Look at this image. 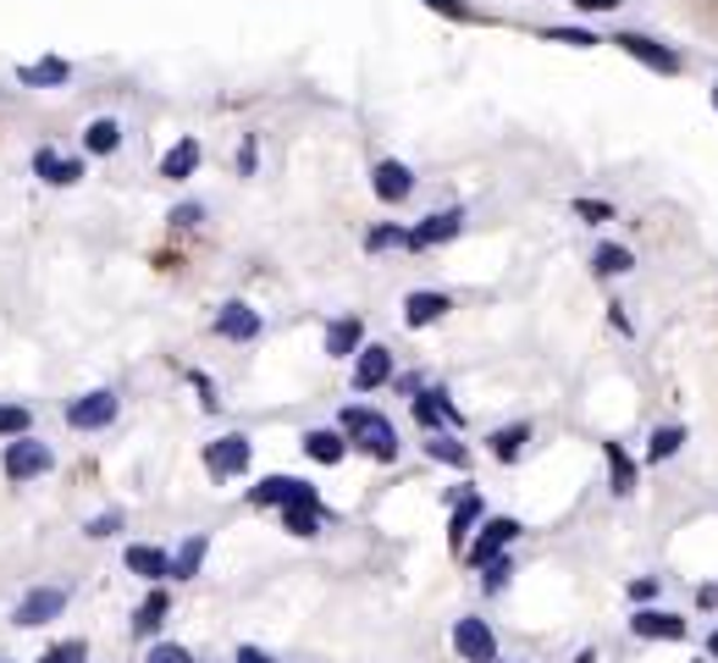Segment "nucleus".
<instances>
[{
  "mask_svg": "<svg viewBox=\"0 0 718 663\" xmlns=\"http://www.w3.org/2000/svg\"><path fill=\"white\" fill-rule=\"evenodd\" d=\"M337 432L348 437V448H360V454H371V459H382V465L399 459V426H393L387 415H376L371 404H348V409L337 415Z\"/></svg>",
  "mask_w": 718,
  "mask_h": 663,
  "instance_id": "obj_1",
  "label": "nucleus"
},
{
  "mask_svg": "<svg viewBox=\"0 0 718 663\" xmlns=\"http://www.w3.org/2000/svg\"><path fill=\"white\" fill-rule=\"evenodd\" d=\"M50 465H56V454H50V443H39L33 432H28V437H11V443H6V454H0V471H6V482H11V487L39 482Z\"/></svg>",
  "mask_w": 718,
  "mask_h": 663,
  "instance_id": "obj_2",
  "label": "nucleus"
},
{
  "mask_svg": "<svg viewBox=\"0 0 718 663\" xmlns=\"http://www.w3.org/2000/svg\"><path fill=\"white\" fill-rule=\"evenodd\" d=\"M608 44H619L630 61H641V67H652V72H663V78H675L686 61H680V50L675 44H663V39H652V33H630V28H619Z\"/></svg>",
  "mask_w": 718,
  "mask_h": 663,
  "instance_id": "obj_3",
  "label": "nucleus"
},
{
  "mask_svg": "<svg viewBox=\"0 0 718 663\" xmlns=\"http://www.w3.org/2000/svg\"><path fill=\"white\" fill-rule=\"evenodd\" d=\"M509 542H520V519L492 514V519H481V525H475V536H470V547H464V564H470V570H481V564L503 558V547H509Z\"/></svg>",
  "mask_w": 718,
  "mask_h": 663,
  "instance_id": "obj_4",
  "label": "nucleus"
},
{
  "mask_svg": "<svg viewBox=\"0 0 718 663\" xmlns=\"http://www.w3.org/2000/svg\"><path fill=\"white\" fill-rule=\"evenodd\" d=\"M117 415H122V398H117L111 387L78 393V398L67 404V426H72V432H106V426H111Z\"/></svg>",
  "mask_w": 718,
  "mask_h": 663,
  "instance_id": "obj_5",
  "label": "nucleus"
},
{
  "mask_svg": "<svg viewBox=\"0 0 718 663\" xmlns=\"http://www.w3.org/2000/svg\"><path fill=\"white\" fill-rule=\"evenodd\" d=\"M61 608H67V586H28L22 603L11 608V625L17 631H39V625L61 620Z\"/></svg>",
  "mask_w": 718,
  "mask_h": 663,
  "instance_id": "obj_6",
  "label": "nucleus"
},
{
  "mask_svg": "<svg viewBox=\"0 0 718 663\" xmlns=\"http://www.w3.org/2000/svg\"><path fill=\"white\" fill-rule=\"evenodd\" d=\"M249 437L244 432H227V437H216V443H205V471H210V482H233V476H244L249 471Z\"/></svg>",
  "mask_w": 718,
  "mask_h": 663,
  "instance_id": "obj_7",
  "label": "nucleus"
},
{
  "mask_svg": "<svg viewBox=\"0 0 718 663\" xmlns=\"http://www.w3.org/2000/svg\"><path fill=\"white\" fill-rule=\"evenodd\" d=\"M453 653L464 663H498V636H492V625L475 620V614L453 620Z\"/></svg>",
  "mask_w": 718,
  "mask_h": 663,
  "instance_id": "obj_8",
  "label": "nucleus"
},
{
  "mask_svg": "<svg viewBox=\"0 0 718 663\" xmlns=\"http://www.w3.org/2000/svg\"><path fill=\"white\" fill-rule=\"evenodd\" d=\"M249 503L255 508H293V503H321V493L298 476H266L260 487H249Z\"/></svg>",
  "mask_w": 718,
  "mask_h": 663,
  "instance_id": "obj_9",
  "label": "nucleus"
},
{
  "mask_svg": "<svg viewBox=\"0 0 718 663\" xmlns=\"http://www.w3.org/2000/svg\"><path fill=\"white\" fill-rule=\"evenodd\" d=\"M260 332H266V316L255 305H244V299H227L216 310V337H227V343H255Z\"/></svg>",
  "mask_w": 718,
  "mask_h": 663,
  "instance_id": "obj_10",
  "label": "nucleus"
},
{
  "mask_svg": "<svg viewBox=\"0 0 718 663\" xmlns=\"http://www.w3.org/2000/svg\"><path fill=\"white\" fill-rule=\"evenodd\" d=\"M481 519H486V503H481V493H470V487H464V493H453V514H447V547H453V553H464Z\"/></svg>",
  "mask_w": 718,
  "mask_h": 663,
  "instance_id": "obj_11",
  "label": "nucleus"
},
{
  "mask_svg": "<svg viewBox=\"0 0 718 663\" xmlns=\"http://www.w3.org/2000/svg\"><path fill=\"white\" fill-rule=\"evenodd\" d=\"M387 382H393V348L365 343V348L354 354V393H376V387H387Z\"/></svg>",
  "mask_w": 718,
  "mask_h": 663,
  "instance_id": "obj_12",
  "label": "nucleus"
},
{
  "mask_svg": "<svg viewBox=\"0 0 718 663\" xmlns=\"http://www.w3.org/2000/svg\"><path fill=\"white\" fill-rule=\"evenodd\" d=\"M371 194H376L382 205H404V199L415 194V171L404 161H376L371 166Z\"/></svg>",
  "mask_w": 718,
  "mask_h": 663,
  "instance_id": "obj_13",
  "label": "nucleus"
},
{
  "mask_svg": "<svg viewBox=\"0 0 718 663\" xmlns=\"http://www.w3.org/2000/svg\"><path fill=\"white\" fill-rule=\"evenodd\" d=\"M464 232V210L453 205V210H436L426 216L421 227H410V249H436V244H453Z\"/></svg>",
  "mask_w": 718,
  "mask_h": 663,
  "instance_id": "obj_14",
  "label": "nucleus"
},
{
  "mask_svg": "<svg viewBox=\"0 0 718 663\" xmlns=\"http://www.w3.org/2000/svg\"><path fill=\"white\" fill-rule=\"evenodd\" d=\"M415 420H421L426 432H442V426H464V415L453 409L447 387H421V393H415Z\"/></svg>",
  "mask_w": 718,
  "mask_h": 663,
  "instance_id": "obj_15",
  "label": "nucleus"
},
{
  "mask_svg": "<svg viewBox=\"0 0 718 663\" xmlns=\"http://www.w3.org/2000/svg\"><path fill=\"white\" fill-rule=\"evenodd\" d=\"M630 631H636L641 642H686V620L669 614V608H636Z\"/></svg>",
  "mask_w": 718,
  "mask_h": 663,
  "instance_id": "obj_16",
  "label": "nucleus"
},
{
  "mask_svg": "<svg viewBox=\"0 0 718 663\" xmlns=\"http://www.w3.org/2000/svg\"><path fill=\"white\" fill-rule=\"evenodd\" d=\"M360 348H365V316L326 321V359H354Z\"/></svg>",
  "mask_w": 718,
  "mask_h": 663,
  "instance_id": "obj_17",
  "label": "nucleus"
},
{
  "mask_svg": "<svg viewBox=\"0 0 718 663\" xmlns=\"http://www.w3.org/2000/svg\"><path fill=\"white\" fill-rule=\"evenodd\" d=\"M122 564H128V575H139V581H149V586L171 581V553H160V547H149V542L128 547V553H122Z\"/></svg>",
  "mask_w": 718,
  "mask_h": 663,
  "instance_id": "obj_18",
  "label": "nucleus"
},
{
  "mask_svg": "<svg viewBox=\"0 0 718 663\" xmlns=\"http://www.w3.org/2000/svg\"><path fill=\"white\" fill-rule=\"evenodd\" d=\"M33 177L50 182V188H72V182L83 177V161H67V156H56L50 145H39V150H33Z\"/></svg>",
  "mask_w": 718,
  "mask_h": 663,
  "instance_id": "obj_19",
  "label": "nucleus"
},
{
  "mask_svg": "<svg viewBox=\"0 0 718 663\" xmlns=\"http://www.w3.org/2000/svg\"><path fill=\"white\" fill-rule=\"evenodd\" d=\"M447 310H453V299H447V294H431V288H421V294H410V299H404V321H410L415 332L436 327Z\"/></svg>",
  "mask_w": 718,
  "mask_h": 663,
  "instance_id": "obj_20",
  "label": "nucleus"
},
{
  "mask_svg": "<svg viewBox=\"0 0 718 663\" xmlns=\"http://www.w3.org/2000/svg\"><path fill=\"white\" fill-rule=\"evenodd\" d=\"M525 443H531V420H514V426H498V432L486 437V448H492V459H498V465H514V459L525 454Z\"/></svg>",
  "mask_w": 718,
  "mask_h": 663,
  "instance_id": "obj_21",
  "label": "nucleus"
},
{
  "mask_svg": "<svg viewBox=\"0 0 718 663\" xmlns=\"http://www.w3.org/2000/svg\"><path fill=\"white\" fill-rule=\"evenodd\" d=\"M304 454H309L315 465H343V459H348V437H343V432H332V426L304 432Z\"/></svg>",
  "mask_w": 718,
  "mask_h": 663,
  "instance_id": "obj_22",
  "label": "nucleus"
},
{
  "mask_svg": "<svg viewBox=\"0 0 718 663\" xmlns=\"http://www.w3.org/2000/svg\"><path fill=\"white\" fill-rule=\"evenodd\" d=\"M166 614H171V597H166V586H149V597H144L139 608H134V636H155L160 625H166Z\"/></svg>",
  "mask_w": 718,
  "mask_h": 663,
  "instance_id": "obj_23",
  "label": "nucleus"
},
{
  "mask_svg": "<svg viewBox=\"0 0 718 663\" xmlns=\"http://www.w3.org/2000/svg\"><path fill=\"white\" fill-rule=\"evenodd\" d=\"M205 553H210V536H205V531L183 536V547L171 553V581H194V575H199V564H205Z\"/></svg>",
  "mask_w": 718,
  "mask_h": 663,
  "instance_id": "obj_24",
  "label": "nucleus"
},
{
  "mask_svg": "<svg viewBox=\"0 0 718 663\" xmlns=\"http://www.w3.org/2000/svg\"><path fill=\"white\" fill-rule=\"evenodd\" d=\"M199 171V139H177L166 156H160V177L166 182H183V177H194Z\"/></svg>",
  "mask_w": 718,
  "mask_h": 663,
  "instance_id": "obj_25",
  "label": "nucleus"
},
{
  "mask_svg": "<svg viewBox=\"0 0 718 663\" xmlns=\"http://www.w3.org/2000/svg\"><path fill=\"white\" fill-rule=\"evenodd\" d=\"M602 459H608V487H613V497L636 493V459H630L619 443H602Z\"/></svg>",
  "mask_w": 718,
  "mask_h": 663,
  "instance_id": "obj_26",
  "label": "nucleus"
},
{
  "mask_svg": "<svg viewBox=\"0 0 718 663\" xmlns=\"http://www.w3.org/2000/svg\"><path fill=\"white\" fill-rule=\"evenodd\" d=\"M83 150H89V156H117V150H122V122H117V117H95V122L83 128Z\"/></svg>",
  "mask_w": 718,
  "mask_h": 663,
  "instance_id": "obj_27",
  "label": "nucleus"
},
{
  "mask_svg": "<svg viewBox=\"0 0 718 663\" xmlns=\"http://www.w3.org/2000/svg\"><path fill=\"white\" fill-rule=\"evenodd\" d=\"M17 78H22L28 89H61V83L72 78V67H67L61 56H50V61H33V67H22Z\"/></svg>",
  "mask_w": 718,
  "mask_h": 663,
  "instance_id": "obj_28",
  "label": "nucleus"
},
{
  "mask_svg": "<svg viewBox=\"0 0 718 663\" xmlns=\"http://www.w3.org/2000/svg\"><path fill=\"white\" fill-rule=\"evenodd\" d=\"M426 459H436V465H453V471H470V448H464L459 437H447V432H431V437H426Z\"/></svg>",
  "mask_w": 718,
  "mask_h": 663,
  "instance_id": "obj_29",
  "label": "nucleus"
},
{
  "mask_svg": "<svg viewBox=\"0 0 718 663\" xmlns=\"http://www.w3.org/2000/svg\"><path fill=\"white\" fill-rule=\"evenodd\" d=\"M630 266H636V255L624 244H597V255H591V271L597 277H624Z\"/></svg>",
  "mask_w": 718,
  "mask_h": 663,
  "instance_id": "obj_30",
  "label": "nucleus"
},
{
  "mask_svg": "<svg viewBox=\"0 0 718 663\" xmlns=\"http://www.w3.org/2000/svg\"><path fill=\"white\" fill-rule=\"evenodd\" d=\"M680 448H686V426H658L647 443V465H669Z\"/></svg>",
  "mask_w": 718,
  "mask_h": 663,
  "instance_id": "obj_31",
  "label": "nucleus"
},
{
  "mask_svg": "<svg viewBox=\"0 0 718 663\" xmlns=\"http://www.w3.org/2000/svg\"><path fill=\"white\" fill-rule=\"evenodd\" d=\"M283 531L287 536H321V503H293V508H283Z\"/></svg>",
  "mask_w": 718,
  "mask_h": 663,
  "instance_id": "obj_32",
  "label": "nucleus"
},
{
  "mask_svg": "<svg viewBox=\"0 0 718 663\" xmlns=\"http://www.w3.org/2000/svg\"><path fill=\"white\" fill-rule=\"evenodd\" d=\"M365 249H371V255H382V249H410V227L382 221V227H371V232H365Z\"/></svg>",
  "mask_w": 718,
  "mask_h": 663,
  "instance_id": "obj_33",
  "label": "nucleus"
},
{
  "mask_svg": "<svg viewBox=\"0 0 718 663\" xmlns=\"http://www.w3.org/2000/svg\"><path fill=\"white\" fill-rule=\"evenodd\" d=\"M509 581H514V558H492V564H481V592H486V597L509 592Z\"/></svg>",
  "mask_w": 718,
  "mask_h": 663,
  "instance_id": "obj_34",
  "label": "nucleus"
},
{
  "mask_svg": "<svg viewBox=\"0 0 718 663\" xmlns=\"http://www.w3.org/2000/svg\"><path fill=\"white\" fill-rule=\"evenodd\" d=\"M28 426H33L28 404H0V437H28Z\"/></svg>",
  "mask_w": 718,
  "mask_h": 663,
  "instance_id": "obj_35",
  "label": "nucleus"
},
{
  "mask_svg": "<svg viewBox=\"0 0 718 663\" xmlns=\"http://www.w3.org/2000/svg\"><path fill=\"white\" fill-rule=\"evenodd\" d=\"M117 531H122V508H106V514L83 519V536H89V542H106V536H117Z\"/></svg>",
  "mask_w": 718,
  "mask_h": 663,
  "instance_id": "obj_36",
  "label": "nucleus"
},
{
  "mask_svg": "<svg viewBox=\"0 0 718 663\" xmlns=\"http://www.w3.org/2000/svg\"><path fill=\"white\" fill-rule=\"evenodd\" d=\"M33 663H89V642H56V647H45Z\"/></svg>",
  "mask_w": 718,
  "mask_h": 663,
  "instance_id": "obj_37",
  "label": "nucleus"
},
{
  "mask_svg": "<svg viewBox=\"0 0 718 663\" xmlns=\"http://www.w3.org/2000/svg\"><path fill=\"white\" fill-rule=\"evenodd\" d=\"M426 11H442V17H453V22H481V11L470 6V0H421Z\"/></svg>",
  "mask_w": 718,
  "mask_h": 663,
  "instance_id": "obj_38",
  "label": "nucleus"
},
{
  "mask_svg": "<svg viewBox=\"0 0 718 663\" xmlns=\"http://www.w3.org/2000/svg\"><path fill=\"white\" fill-rule=\"evenodd\" d=\"M542 39H553V44H574V50L602 44V39H597V33H586V28H542Z\"/></svg>",
  "mask_w": 718,
  "mask_h": 663,
  "instance_id": "obj_39",
  "label": "nucleus"
},
{
  "mask_svg": "<svg viewBox=\"0 0 718 663\" xmlns=\"http://www.w3.org/2000/svg\"><path fill=\"white\" fill-rule=\"evenodd\" d=\"M574 216L591 221V227H602V221H613V205L608 199H574Z\"/></svg>",
  "mask_w": 718,
  "mask_h": 663,
  "instance_id": "obj_40",
  "label": "nucleus"
},
{
  "mask_svg": "<svg viewBox=\"0 0 718 663\" xmlns=\"http://www.w3.org/2000/svg\"><path fill=\"white\" fill-rule=\"evenodd\" d=\"M144 663H194V653H188L183 642H160V647H149Z\"/></svg>",
  "mask_w": 718,
  "mask_h": 663,
  "instance_id": "obj_41",
  "label": "nucleus"
},
{
  "mask_svg": "<svg viewBox=\"0 0 718 663\" xmlns=\"http://www.w3.org/2000/svg\"><path fill=\"white\" fill-rule=\"evenodd\" d=\"M166 221H171V227H199V221H205V205H177Z\"/></svg>",
  "mask_w": 718,
  "mask_h": 663,
  "instance_id": "obj_42",
  "label": "nucleus"
},
{
  "mask_svg": "<svg viewBox=\"0 0 718 663\" xmlns=\"http://www.w3.org/2000/svg\"><path fill=\"white\" fill-rule=\"evenodd\" d=\"M630 597H636V603H652V597H658V581H652V575L630 581Z\"/></svg>",
  "mask_w": 718,
  "mask_h": 663,
  "instance_id": "obj_43",
  "label": "nucleus"
},
{
  "mask_svg": "<svg viewBox=\"0 0 718 663\" xmlns=\"http://www.w3.org/2000/svg\"><path fill=\"white\" fill-rule=\"evenodd\" d=\"M574 11H619L624 0H570Z\"/></svg>",
  "mask_w": 718,
  "mask_h": 663,
  "instance_id": "obj_44",
  "label": "nucleus"
},
{
  "mask_svg": "<svg viewBox=\"0 0 718 663\" xmlns=\"http://www.w3.org/2000/svg\"><path fill=\"white\" fill-rule=\"evenodd\" d=\"M238 171H244V177L255 171V133H249V139H244V150H238Z\"/></svg>",
  "mask_w": 718,
  "mask_h": 663,
  "instance_id": "obj_45",
  "label": "nucleus"
},
{
  "mask_svg": "<svg viewBox=\"0 0 718 663\" xmlns=\"http://www.w3.org/2000/svg\"><path fill=\"white\" fill-rule=\"evenodd\" d=\"M608 321H613V332H619V337H630V316H624V310H619V305H608Z\"/></svg>",
  "mask_w": 718,
  "mask_h": 663,
  "instance_id": "obj_46",
  "label": "nucleus"
},
{
  "mask_svg": "<svg viewBox=\"0 0 718 663\" xmlns=\"http://www.w3.org/2000/svg\"><path fill=\"white\" fill-rule=\"evenodd\" d=\"M238 663H277L272 653H260V647H238Z\"/></svg>",
  "mask_w": 718,
  "mask_h": 663,
  "instance_id": "obj_47",
  "label": "nucleus"
},
{
  "mask_svg": "<svg viewBox=\"0 0 718 663\" xmlns=\"http://www.w3.org/2000/svg\"><path fill=\"white\" fill-rule=\"evenodd\" d=\"M708 653H714V659H718V631H714V636H708Z\"/></svg>",
  "mask_w": 718,
  "mask_h": 663,
  "instance_id": "obj_48",
  "label": "nucleus"
},
{
  "mask_svg": "<svg viewBox=\"0 0 718 663\" xmlns=\"http://www.w3.org/2000/svg\"><path fill=\"white\" fill-rule=\"evenodd\" d=\"M714 111H718V83H714Z\"/></svg>",
  "mask_w": 718,
  "mask_h": 663,
  "instance_id": "obj_49",
  "label": "nucleus"
}]
</instances>
